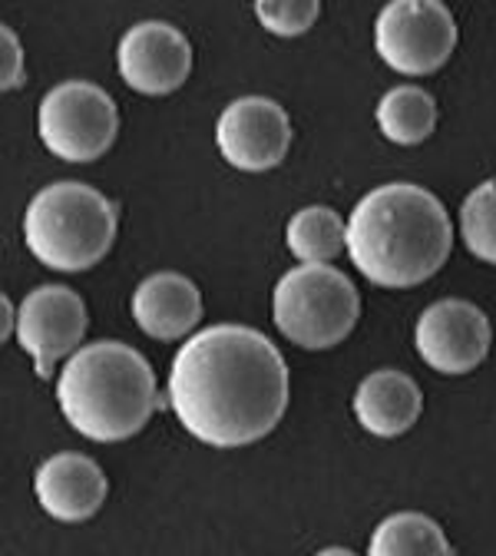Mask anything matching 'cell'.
Listing matches in <instances>:
<instances>
[{"label": "cell", "instance_id": "obj_10", "mask_svg": "<svg viewBox=\"0 0 496 556\" xmlns=\"http://www.w3.org/2000/svg\"><path fill=\"white\" fill-rule=\"evenodd\" d=\"M417 352L441 375H467L489 355V318L463 299H444L417 318Z\"/></svg>", "mask_w": 496, "mask_h": 556}, {"label": "cell", "instance_id": "obj_16", "mask_svg": "<svg viewBox=\"0 0 496 556\" xmlns=\"http://www.w3.org/2000/svg\"><path fill=\"white\" fill-rule=\"evenodd\" d=\"M378 126L397 147H417L437 129V103L420 87H394L378 100Z\"/></svg>", "mask_w": 496, "mask_h": 556}, {"label": "cell", "instance_id": "obj_1", "mask_svg": "<svg viewBox=\"0 0 496 556\" xmlns=\"http://www.w3.org/2000/svg\"><path fill=\"white\" fill-rule=\"evenodd\" d=\"M169 404L179 425L208 447L268 438L289 407V365L255 328L212 325L173 358Z\"/></svg>", "mask_w": 496, "mask_h": 556}, {"label": "cell", "instance_id": "obj_6", "mask_svg": "<svg viewBox=\"0 0 496 556\" xmlns=\"http://www.w3.org/2000/svg\"><path fill=\"white\" fill-rule=\"evenodd\" d=\"M37 129L53 156L66 163H93L116 143L119 110L97 84L66 80L43 97Z\"/></svg>", "mask_w": 496, "mask_h": 556}, {"label": "cell", "instance_id": "obj_14", "mask_svg": "<svg viewBox=\"0 0 496 556\" xmlns=\"http://www.w3.org/2000/svg\"><path fill=\"white\" fill-rule=\"evenodd\" d=\"M423 410V394L417 381L404 371L381 368L371 371L358 391H354V417L374 438H400L407 434Z\"/></svg>", "mask_w": 496, "mask_h": 556}, {"label": "cell", "instance_id": "obj_13", "mask_svg": "<svg viewBox=\"0 0 496 556\" xmlns=\"http://www.w3.org/2000/svg\"><path fill=\"white\" fill-rule=\"evenodd\" d=\"M132 318L156 341H179L202 321V295L192 278L156 271L136 286Z\"/></svg>", "mask_w": 496, "mask_h": 556}, {"label": "cell", "instance_id": "obj_15", "mask_svg": "<svg viewBox=\"0 0 496 556\" xmlns=\"http://www.w3.org/2000/svg\"><path fill=\"white\" fill-rule=\"evenodd\" d=\"M368 556H454V546L434 517L404 510L378 523Z\"/></svg>", "mask_w": 496, "mask_h": 556}, {"label": "cell", "instance_id": "obj_18", "mask_svg": "<svg viewBox=\"0 0 496 556\" xmlns=\"http://www.w3.org/2000/svg\"><path fill=\"white\" fill-rule=\"evenodd\" d=\"M460 232L480 262L496 265V179L470 189L460 205Z\"/></svg>", "mask_w": 496, "mask_h": 556}, {"label": "cell", "instance_id": "obj_20", "mask_svg": "<svg viewBox=\"0 0 496 556\" xmlns=\"http://www.w3.org/2000/svg\"><path fill=\"white\" fill-rule=\"evenodd\" d=\"M0 50H4V70H0V87L4 90H17L24 87V50L17 34L4 24L0 27Z\"/></svg>", "mask_w": 496, "mask_h": 556}, {"label": "cell", "instance_id": "obj_7", "mask_svg": "<svg viewBox=\"0 0 496 556\" xmlns=\"http://www.w3.org/2000/svg\"><path fill=\"white\" fill-rule=\"evenodd\" d=\"M381 60L407 77H428L457 47V24L441 0H391L374 21Z\"/></svg>", "mask_w": 496, "mask_h": 556}, {"label": "cell", "instance_id": "obj_22", "mask_svg": "<svg viewBox=\"0 0 496 556\" xmlns=\"http://www.w3.org/2000/svg\"><path fill=\"white\" fill-rule=\"evenodd\" d=\"M0 305H4V331H0V334L11 338V299L4 295V299H0Z\"/></svg>", "mask_w": 496, "mask_h": 556}, {"label": "cell", "instance_id": "obj_3", "mask_svg": "<svg viewBox=\"0 0 496 556\" xmlns=\"http://www.w3.org/2000/svg\"><path fill=\"white\" fill-rule=\"evenodd\" d=\"M56 404L84 438L116 444L143 431L163 401L150 362L136 348L93 341L66 358L56 378Z\"/></svg>", "mask_w": 496, "mask_h": 556}, {"label": "cell", "instance_id": "obj_12", "mask_svg": "<svg viewBox=\"0 0 496 556\" xmlns=\"http://www.w3.org/2000/svg\"><path fill=\"white\" fill-rule=\"evenodd\" d=\"M34 494L50 517L63 523H84L106 501V473L93 457L63 451L37 467Z\"/></svg>", "mask_w": 496, "mask_h": 556}, {"label": "cell", "instance_id": "obj_11", "mask_svg": "<svg viewBox=\"0 0 496 556\" xmlns=\"http://www.w3.org/2000/svg\"><path fill=\"white\" fill-rule=\"evenodd\" d=\"M116 66L129 90L166 97L186 84L192 70V47L179 27L166 21H143L123 34Z\"/></svg>", "mask_w": 496, "mask_h": 556}, {"label": "cell", "instance_id": "obj_21", "mask_svg": "<svg viewBox=\"0 0 496 556\" xmlns=\"http://www.w3.org/2000/svg\"><path fill=\"white\" fill-rule=\"evenodd\" d=\"M315 556H358V553H351L347 546H325V549H318Z\"/></svg>", "mask_w": 496, "mask_h": 556}, {"label": "cell", "instance_id": "obj_4", "mask_svg": "<svg viewBox=\"0 0 496 556\" xmlns=\"http://www.w3.org/2000/svg\"><path fill=\"white\" fill-rule=\"evenodd\" d=\"M119 229V205L87 182H50L24 213L30 255L53 271H87L106 258Z\"/></svg>", "mask_w": 496, "mask_h": 556}, {"label": "cell", "instance_id": "obj_17", "mask_svg": "<svg viewBox=\"0 0 496 556\" xmlns=\"http://www.w3.org/2000/svg\"><path fill=\"white\" fill-rule=\"evenodd\" d=\"M285 239L302 265H328L347 249V223L328 205H308L292 216Z\"/></svg>", "mask_w": 496, "mask_h": 556}, {"label": "cell", "instance_id": "obj_5", "mask_svg": "<svg viewBox=\"0 0 496 556\" xmlns=\"http://www.w3.org/2000/svg\"><path fill=\"white\" fill-rule=\"evenodd\" d=\"M278 331L308 352L341 344L361 318V295L341 268L298 265L278 278L271 295Z\"/></svg>", "mask_w": 496, "mask_h": 556}, {"label": "cell", "instance_id": "obj_9", "mask_svg": "<svg viewBox=\"0 0 496 556\" xmlns=\"http://www.w3.org/2000/svg\"><path fill=\"white\" fill-rule=\"evenodd\" d=\"M216 143L229 166L242 173H268L289 156V113L268 97H242L219 116Z\"/></svg>", "mask_w": 496, "mask_h": 556}, {"label": "cell", "instance_id": "obj_2", "mask_svg": "<svg viewBox=\"0 0 496 556\" xmlns=\"http://www.w3.org/2000/svg\"><path fill=\"white\" fill-rule=\"evenodd\" d=\"M450 245L454 229L444 202L414 182L371 189L347 219V255L381 289L428 282L444 268Z\"/></svg>", "mask_w": 496, "mask_h": 556}, {"label": "cell", "instance_id": "obj_19", "mask_svg": "<svg viewBox=\"0 0 496 556\" xmlns=\"http://www.w3.org/2000/svg\"><path fill=\"white\" fill-rule=\"evenodd\" d=\"M318 0H258L255 17L275 37H298L318 21Z\"/></svg>", "mask_w": 496, "mask_h": 556}, {"label": "cell", "instance_id": "obj_8", "mask_svg": "<svg viewBox=\"0 0 496 556\" xmlns=\"http://www.w3.org/2000/svg\"><path fill=\"white\" fill-rule=\"evenodd\" d=\"M87 334V305L66 286H40L34 289L17 315V341L34 358L40 378L53 375L60 358H74Z\"/></svg>", "mask_w": 496, "mask_h": 556}]
</instances>
